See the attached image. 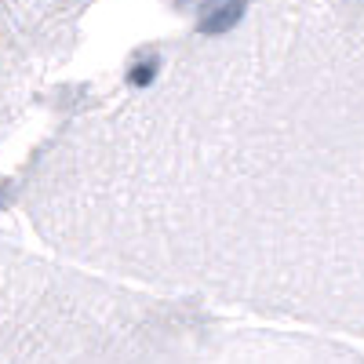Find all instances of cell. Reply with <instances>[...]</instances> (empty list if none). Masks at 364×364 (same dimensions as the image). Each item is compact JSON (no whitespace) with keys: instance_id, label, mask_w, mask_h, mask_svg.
<instances>
[{"instance_id":"6da1fadb","label":"cell","mask_w":364,"mask_h":364,"mask_svg":"<svg viewBox=\"0 0 364 364\" xmlns=\"http://www.w3.org/2000/svg\"><path fill=\"white\" fill-rule=\"evenodd\" d=\"M66 262L364 343V4H230L77 95L15 175Z\"/></svg>"},{"instance_id":"7a4b0ae2","label":"cell","mask_w":364,"mask_h":364,"mask_svg":"<svg viewBox=\"0 0 364 364\" xmlns=\"http://www.w3.org/2000/svg\"><path fill=\"white\" fill-rule=\"evenodd\" d=\"M0 364H364V353L0 237Z\"/></svg>"},{"instance_id":"3957f363","label":"cell","mask_w":364,"mask_h":364,"mask_svg":"<svg viewBox=\"0 0 364 364\" xmlns=\"http://www.w3.org/2000/svg\"><path fill=\"white\" fill-rule=\"evenodd\" d=\"M87 18V4H0V154L48 106Z\"/></svg>"}]
</instances>
